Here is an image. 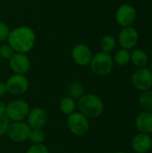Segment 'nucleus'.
Masks as SVG:
<instances>
[{
  "label": "nucleus",
  "mask_w": 152,
  "mask_h": 153,
  "mask_svg": "<svg viewBox=\"0 0 152 153\" xmlns=\"http://www.w3.org/2000/svg\"><path fill=\"white\" fill-rule=\"evenodd\" d=\"M139 41V33L133 26L123 28L118 34V42L122 48L132 49L136 47Z\"/></svg>",
  "instance_id": "f8f14e48"
},
{
  "label": "nucleus",
  "mask_w": 152,
  "mask_h": 153,
  "mask_svg": "<svg viewBox=\"0 0 152 153\" xmlns=\"http://www.w3.org/2000/svg\"><path fill=\"white\" fill-rule=\"evenodd\" d=\"M30 130L28 124L24 121L11 122L6 134L12 142L21 143L29 140Z\"/></svg>",
  "instance_id": "6e6552de"
},
{
  "label": "nucleus",
  "mask_w": 152,
  "mask_h": 153,
  "mask_svg": "<svg viewBox=\"0 0 152 153\" xmlns=\"http://www.w3.org/2000/svg\"><path fill=\"white\" fill-rule=\"evenodd\" d=\"M115 153H126V152H123V151H117V152H116Z\"/></svg>",
  "instance_id": "c85d7f7f"
},
{
  "label": "nucleus",
  "mask_w": 152,
  "mask_h": 153,
  "mask_svg": "<svg viewBox=\"0 0 152 153\" xmlns=\"http://www.w3.org/2000/svg\"><path fill=\"white\" fill-rule=\"evenodd\" d=\"M67 93L69 97L73 98L75 100H78L85 94L84 86L80 81H73L68 85Z\"/></svg>",
  "instance_id": "a211bd4d"
},
{
  "label": "nucleus",
  "mask_w": 152,
  "mask_h": 153,
  "mask_svg": "<svg viewBox=\"0 0 152 153\" xmlns=\"http://www.w3.org/2000/svg\"><path fill=\"white\" fill-rule=\"evenodd\" d=\"M151 142H152V134H151Z\"/></svg>",
  "instance_id": "7c9ffc66"
},
{
  "label": "nucleus",
  "mask_w": 152,
  "mask_h": 153,
  "mask_svg": "<svg viewBox=\"0 0 152 153\" xmlns=\"http://www.w3.org/2000/svg\"><path fill=\"white\" fill-rule=\"evenodd\" d=\"M138 102L140 107L143 109V111L152 112V90H147L142 91L139 96Z\"/></svg>",
  "instance_id": "6ab92c4d"
},
{
  "label": "nucleus",
  "mask_w": 152,
  "mask_h": 153,
  "mask_svg": "<svg viewBox=\"0 0 152 153\" xmlns=\"http://www.w3.org/2000/svg\"><path fill=\"white\" fill-rule=\"evenodd\" d=\"M29 140L32 143V144H42L46 140V134L43 129H31Z\"/></svg>",
  "instance_id": "4be33fe9"
},
{
  "label": "nucleus",
  "mask_w": 152,
  "mask_h": 153,
  "mask_svg": "<svg viewBox=\"0 0 152 153\" xmlns=\"http://www.w3.org/2000/svg\"><path fill=\"white\" fill-rule=\"evenodd\" d=\"M9 33H10L9 26L5 22L0 21V42L7 40Z\"/></svg>",
  "instance_id": "a878e982"
},
{
  "label": "nucleus",
  "mask_w": 152,
  "mask_h": 153,
  "mask_svg": "<svg viewBox=\"0 0 152 153\" xmlns=\"http://www.w3.org/2000/svg\"><path fill=\"white\" fill-rule=\"evenodd\" d=\"M135 126L142 134H152V112L142 111L135 118Z\"/></svg>",
  "instance_id": "2eb2a0df"
},
{
  "label": "nucleus",
  "mask_w": 152,
  "mask_h": 153,
  "mask_svg": "<svg viewBox=\"0 0 152 153\" xmlns=\"http://www.w3.org/2000/svg\"><path fill=\"white\" fill-rule=\"evenodd\" d=\"M25 153H50L48 148L44 144H32L28 148Z\"/></svg>",
  "instance_id": "b1692460"
},
{
  "label": "nucleus",
  "mask_w": 152,
  "mask_h": 153,
  "mask_svg": "<svg viewBox=\"0 0 152 153\" xmlns=\"http://www.w3.org/2000/svg\"><path fill=\"white\" fill-rule=\"evenodd\" d=\"M35 31L29 26H18L10 30L7 41L14 52L29 53L36 43Z\"/></svg>",
  "instance_id": "f257e3e1"
},
{
  "label": "nucleus",
  "mask_w": 152,
  "mask_h": 153,
  "mask_svg": "<svg viewBox=\"0 0 152 153\" xmlns=\"http://www.w3.org/2000/svg\"><path fill=\"white\" fill-rule=\"evenodd\" d=\"M114 64L113 56L109 53L100 51L93 55L90 66L91 72L95 75L103 77L108 75L112 72Z\"/></svg>",
  "instance_id": "7ed1b4c3"
},
{
  "label": "nucleus",
  "mask_w": 152,
  "mask_h": 153,
  "mask_svg": "<svg viewBox=\"0 0 152 153\" xmlns=\"http://www.w3.org/2000/svg\"><path fill=\"white\" fill-rule=\"evenodd\" d=\"M133 65L138 68L146 67L149 63V56L142 49H135L131 53V60Z\"/></svg>",
  "instance_id": "f3484780"
},
{
  "label": "nucleus",
  "mask_w": 152,
  "mask_h": 153,
  "mask_svg": "<svg viewBox=\"0 0 152 153\" xmlns=\"http://www.w3.org/2000/svg\"><path fill=\"white\" fill-rule=\"evenodd\" d=\"M131 83L133 87L139 91L151 89L152 73L151 69L147 67L138 68L131 76Z\"/></svg>",
  "instance_id": "0eeeda50"
},
{
  "label": "nucleus",
  "mask_w": 152,
  "mask_h": 153,
  "mask_svg": "<svg viewBox=\"0 0 152 153\" xmlns=\"http://www.w3.org/2000/svg\"><path fill=\"white\" fill-rule=\"evenodd\" d=\"M131 146L136 153H148L152 148L151 135L142 133L136 134L132 139Z\"/></svg>",
  "instance_id": "4468645a"
},
{
  "label": "nucleus",
  "mask_w": 152,
  "mask_h": 153,
  "mask_svg": "<svg viewBox=\"0 0 152 153\" xmlns=\"http://www.w3.org/2000/svg\"><path fill=\"white\" fill-rule=\"evenodd\" d=\"M5 85L7 93L13 96H22L29 90L30 82L26 75L13 74L7 78Z\"/></svg>",
  "instance_id": "423d86ee"
},
{
  "label": "nucleus",
  "mask_w": 152,
  "mask_h": 153,
  "mask_svg": "<svg viewBox=\"0 0 152 153\" xmlns=\"http://www.w3.org/2000/svg\"><path fill=\"white\" fill-rule=\"evenodd\" d=\"M26 120L30 129H43L47 123V114L43 108L35 107L30 110Z\"/></svg>",
  "instance_id": "ddd939ff"
},
{
  "label": "nucleus",
  "mask_w": 152,
  "mask_h": 153,
  "mask_svg": "<svg viewBox=\"0 0 152 153\" xmlns=\"http://www.w3.org/2000/svg\"><path fill=\"white\" fill-rule=\"evenodd\" d=\"M5 111H6V104L4 101L0 100V117L4 116Z\"/></svg>",
  "instance_id": "cd10ccee"
},
{
  "label": "nucleus",
  "mask_w": 152,
  "mask_h": 153,
  "mask_svg": "<svg viewBox=\"0 0 152 153\" xmlns=\"http://www.w3.org/2000/svg\"><path fill=\"white\" fill-rule=\"evenodd\" d=\"M68 1H75V0H68Z\"/></svg>",
  "instance_id": "2f4dec72"
},
{
  "label": "nucleus",
  "mask_w": 152,
  "mask_h": 153,
  "mask_svg": "<svg viewBox=\"0 0 152 153\" xmlns=\"http://www.w3.org/2000/svg\"><path fill=\"white\" fill-rule=\"evenodd\" d=\"M66 124L70 132L75 136H84L90 129V121L84 115L79 111H75L67 117Z\"/></svg>",
  "instance_id": "39448f33"
},
{
  "label": "nucleus",
  "mask_w": 152,
  "mask_h": 153,
  "mask_svg": "<svg viewBox=\"0 0 152 153\" xmlns=\"http://www.w3.org/2000/svg\"><path fill=\"white\" fill-rule=\"evenodd\" d=\"M151 73H152V62H151Z\"/></svg>",
  "instance_id": "c756f323"
},
{
  "label": "nucleus",
  "mask_w": 152,
  "mask_h": 153,
  "mask_svg": "<svg viewBox=\"0 0 152 153\" xmlns=\"http://www.w3.org/2000/svg\"><path fill=\"white\" fill-rule=\"evenodd\" d=\"M7 93V89H6V85L5 82L0 81V99L4 97Z\"/></svg>",
  "instance_id": "bb28decb"
},
{
  "label": "nucleus",
  "mask_w": 152,
  "mask_h": 153,
  "mask_svg": "<svg viewBox=\"0 0 152 153\" xmlns=\"http://www.w3.org/2000/svg\"><path fill=\"white\" fill-rule=\"evenodd\" d=\"M30 110L29 103L22 99H16L6 104L5 116L11 122L26 120Z\"/></svg>",
  "instance_id": "20e7f679"
},
{
  "label": "nucleus",
  "mask_w": 152,
  "mask_h": 153,
  "mask_svg": "<svg viewBox=\"0 0 152 153\" xmlns=\"http://www.w3.org/2000/svg\"><path fill=\"white\" fill-rule=\"evenodd\" d=\"M10 124H11V121L5 115L0 117V137L7 134Z\"/></svg>",
  "instance_id": "393cba45"
},
{
  "label": "nucleus",
  "mask_w": 152,
  "mask_h": 153,
  "mask_svg": "<svg viewBox=\"0 0 152 153\" xmlns=\"http://www.w3.org/2000/svg\"><path fill=\"white\" fill-rule=\"evenodd\" d=\"M9 65L13 74H23L29 73L30 70V59L27 54L15 52L9 59Z\"/></svg>",
  "instance_id": "9d476101"
},
{
  "label": "nucleus",
  "mask_w": 152,
  "mask_h": 153,
  "mask_svg": "<svg viewBox=\"0 0 152 153\" xmlns=\"http://www.w3.org/2000/svg\"><path fill=\"white\" fill-rule=\"evenodd\" d=\"M99 44L100 48L103 52L110 54V52H112L116 47V40L114 36L110 34H106L101 38Z\"/></svg>",
  "instance_id": "aec40b11"
},
{
  "label": "nucleus",
  "mask_w": 152,
  "mask_h": 153,
  "mask_svg": "<svg viewBox=\"0 0 152 153\" xmlns=\"http://www.w3.org/2000/svg\"><path fill=\"white\" fill-rule=\"evenodd\" d=\"M58 106H59V109H60L61 113L64 114L65 116L68 117L69 115H71L76 111L77 102L73 98H71L69 96H65L60 100Z\"/></svg>",
  "instance_id": "dca6fc26"
},
{
  "label": "nucleus",
  "mask_w": 152,
  "mask_h": 153,
  "mask_svg": "<svg viewBox=\"0 0 152 153\" xmlns=\"http://www.w3.org/2000/svg\"><path fill=\"white\" fill-rule=\"evenodd\" d=\"M114 63H116L119 66H125L126 65L130 60H131V53L129 50L121 48L117 50L113 57Z\"/></svg>",
  "instance_id": "412c9836"
},
{
  "label": "nucleus",
  "mask_w": 152,
  "mask_h": 153,
  "mask_svg": "<svg viewBox=\"0 0 152 153\" xmlns=\"http://www.w3.org/2000/svg\"><path fill=\"white\" fill-rule=\"evenodd\" d=\"M79 112L89 119L99 117L104 112V103L100 97L94 93H85L77 101Z\"/></svg>",
  "instance_id": "f03ea898"
},
{
  "label": "nucleus",
  "mask_w": 152,
  "mask_h": 153,
  "mask_svg": "<svg viewBox=\"0 0 152 153\" xmlns=\"http://www.w3.org/2000/svg\"><path fill=\"white\" fill-rule=\"evenodd\" d=\"M73 62L80 66H87L90 65L93 56L92 51L89 46L83 43L76 44L71 52Z\"/></svg>",
  "instance_id": "9b49d317"
},
{
  "label": "nucleus",
  "mask_w": 152,
  "mask_h": 153,
  "mask_svg": "<svg viewBox=\"0 0 152 153\" xmlns=\"http://www.w3.org/2000/svg\"><path fill=\"white\" fill-rule=\"evenodd\" d=\"M14 50L9 44H3L0 46V57L4 60H9L14 54Z\"/></svg>",
  "instance_id": "5701e85b"
},
{
  "label": "nucleus",
  "mask_w": 152,
  "mask_h": 153,
  "mask_svg": "<svg viewBox=\"0 0 152 153\" xmlns=\"http://www.w3.org/2000/svg\"><path fill=\"white\" fill-rule=\"evenodd\" d=\"M137 18L136 9L129 4H121L116 12V21L118 25L121 27H129L132 26Z\"/></svg>",
  "instance_id": "1a4fd4ad"
}]
</instances>
